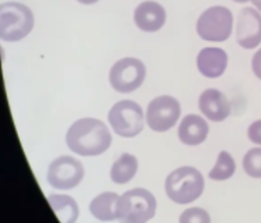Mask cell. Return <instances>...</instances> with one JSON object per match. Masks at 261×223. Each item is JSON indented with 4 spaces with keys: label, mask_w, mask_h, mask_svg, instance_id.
<instances>
[{
    "label": "cell",
    "mask_w": 261,
    "mask_h": 223,
    "mask_svg": "<svg viewBox=\"0 0 261 223\" xmlns=\"http://www.w3.org/2000/svg\"><path fill=\"white\" fill-rule=\"evenodd\" d=\"M66 144L70 151L80 156H98L112 145V134L103 122L84 117L70 126Z\"/></svg>",
    "instance_id": "1"
},
{
    "label": "cell",
    "mask_w": 261,
    "mask_h": 223,
    "mask_svg": "<svg viewBox=\"0 0 261 223\" xmlns=\"http://www.w3.org/2000/svg\"><path fill=\"white\" fill-rule=\"evenodd\" d=\"M204 177L196 168L181 166L168 175L165 192L168 198L179 205L196 201L204 191Z\"/></svg>",
    "instance_id": "2"
},
{
    "label": "cell",
    "mask_w": 261,
    "mask_h": 223,
    "mask_svg": "<svg viewBox=\"0 0 261 223\" xmlns=\"http://www.w3.org/2000/svg\"><path fill=\"white\" fill-rule=\"evenodd\" d=\"M34 14L18 2H6L0 6V39L17 42L27 37L34 28Z\"/></svg>",
    "instance_id": "3"
},
{
    "label": "cell",
    "mask_w": 261,
    "mask_h": 223,
    "mask_svg": "<svg viewBox=\"0 0 261 223\" xmlns=\"http://www.w3.org/2000/svg\"><path fill=\"white\" fill-rule=\"evenodd\" d=\"M156 200L145 188H133L117 201V220L123 223H145L154 218Z\"/></svg>",
    "instance_id": "4"
},
{
    "label": "cell",
    "mask_w": 261,
    "mask_h": 223,
    "mask_svg": "<svg viewBox=\"0 0 261 223\" xmlns=\"http://www.w3.org/2000/svg\"><path fill=\"white\" fill-rule=\"evenodd\" d=\"M108 120L115 134L123 138H133L144 128V112L139 103L126 99L113 105Z\"/></svg>",
    "instance_id": "5"
},
{
    "label": "cell",
    "mask_w": 261,
    "mask_h": 223,
    "mask_svg": "<svg viewBox=\"0 0 261 223\" xmlns=\"http://www.w3.org/2000/svg\"><path fill=\"white\" fill-rule=\"evenodd\" d=\"M233 30L232 11L224 6H214L204 11L197 20V34L208 42H224Z\"/></svg>",
    "instance_id": "6"
},
{
    "label": "cell",
    "mask_w": 261,
    "mask_h": 223,
    "mask_svg": "<svg viewBox=\"0 0 261 223\" xmlns=\"http://www.w3.org/2000/svg\"><path fill=\"white\" fill-rule=\"evenodd\" d=\"M147 75L144 63L134 58L117 60L109 71V82L112 88L120 94H130L139 90Z\"/></svg>",
    "instance_id": "7"
},
{
    "label": "cell",
    "mask_w": 261,
    "mask_h": 223,
    "mask_svg": "<svg viewBox=\"0 0 261 223\" xmlns=\"http://www.w3.org/2000/svg\"><path fill=\"white\" fill-rule=\"evenodd\" d=\"M181 107L179 101L169 95H161L149 102L147 107V124L156 133H165L179 120Z\"/></svg>",
    "instance_id": "8"
},
{
    "label": "cell",
    "mask_w": 261,
    "mask_h": 223,
    "mask_svg": "<svg viewBox=\"0 0 261 223\" xmlns=\"http://www.w3.org/2000/svg\"><path fill=\"white\" fill-rule=\"evenodd\" d=\"M46 179L56 190H71L84 179V166L73 156L62 155L49 165Z\"/></svg>",
    "instance_id": "9"
},
{
    "label": "cell",
    "mask_w": 261,
    "mask_h": 223,
    "mask_svg": "<svg viewBox=\"0 0 261 223\" xmlns=\"http://www.w3.org/2000/svg\"><path fill=\"white\" fill-rule=\"evenodd\" d=\"M236 42L242 48L254 49L261 43V14L253 7L242 9L236 22Z\"/></svg>",
    "instance_id": "10"
},
{
    "label": "cell",
    "mask_w": 261,
    "mask_h": 223,
    "mask_svg": "<svg viewBox=\"0 0 261 223\" xmlns=\"http://www.w3.org/2000/svg\"><path fill=\"white\" fill-rule=\"evenodd\" d=\"M198 109L213 122H224L230 115L228 98L215 88H208L198 98Z\"/></svg>",
    "instance_id": "11"
},
{
    "label": "cell",
    "mask_w": 261,
    "mask_h": 223,
    "mask_svg": "<svg viewBox=\"0 0 261 223\" xmlns=\"http://www.w3.org/2000/svg\"><path fill=\"white\" fill-rule=\"evenodd\" d=\"M166 21L165 9L152 0L143 2L134 11V22L144 32H156Z\"/></svg>",
    "instance_id": "12"
},
{
    "label": "cell",
    "mask_w": 261,
    "mask_h": 223,
    "mask_svg": "<svg viewBox=\"0 0 261 223\" xmlns=\"http://www.w3.org/2000/svg\"><path fill=\"white\" fill-rule=\"evenodd\" d=\"M228 66V54L221 48H204L197 56L198 71L207 78H218Z\"/></svg>",
    "instance_id": "13"
},
{
    "label": "cell",
    "mask_w": 261,
    "mask_h": 223,
    "mask_svg": "<svg viewBox=\"0 0 261 223\" xmlns=\"http://www.w3.org/2000/svg\"><path fill=\"white\" fill-rule=\"evenodd\" d=\"M210 131L208 123L198 115H187L179 124L177 135L185 145L196 147L205 141Z\"/></svg>",
    "instance_id": "14"
},
{
    "label": "cell",
    "mask_w": 261,
    "mask_h": 223,
    "mask_svg": "<svg viewBox=\"0 0 261 223\" xmlns=\"http://www.w3.org/2000/svg\"><path fill=\"white\" fill-rule=\"evenodd\" d=\"M120 196L116 192L105 191L96 196L90 204V212L98 220L111 222L117 219V201Z\"/></svg>",
    "instance_id": "15"
},
{
    "label": "cell",
    "mask_w": 261,
    "mask_h": 223,
    "mask_svg": "<svg viewBox=\"0 0 261 223\" xmlns=\"http://www.w3.org/2000/svg\"><path fill=\"white\" fill-rule=\"evenodd\" d=\"M49 205L62 223H74L80 215V209L74 198L62 194H52L48 197Z\"/></svg>",
    "instance_id": "16"
},
{
    "label": "cell",
    "mask_w": 261,
    "mask_h": 223,
    "mask_svg": "<svg viewBox=\"0 0 261 223\" xmlns=\"http://www.w3.org/2000/svg\"><path fill=\"white\" fill-rule=\"evenodd\" d=\"M139 169V160L132 154H122L111 168V180L115 184H126L134 179Z\"/></svg>",
    "instance_id": "17"
},
{
    "label": "cell",
    "mask_w": 261,
    "mask_h": 223,
    "mask_svg": "<svg viewBox=\"0 0 261 223\" xmlns=\"http://www.w3.org/2000/svg\"><path fill=\"white\" fill-rule=\"evenodd\" d=\"M234 172H236V163L233 156L228 151H221L218 154L217 163L208 173V177L215 181H225L230 179L234 175Z\"/></svg>",
    "instance_id": "18"
},
{
    "label": "cell",
    "mask_w": 261,
    "mask_h": 223,
    "mask_svg": "<svg viewBox=\"0 0 261 223\" xmlns=\"http://www.w3.org/2000/svg\"><path fill=\"white\" fill-rule=\"evenodd\" d=\"M243 170L253 179H261V147L246 152L243 156Z\"/></svg>",
    "instance_id": "19"
},
{
    "label": "cell",
    "mask_w": 261,
    "mask_h": 223,
    "mask_svg": "<svg viewBox=\"0 0 261 223\" xmlns=\"http://www.w3.org/2000/svg\"><path fill=\"white\" fill-rule=\"evenodd\" d=\"M180 223H210L211 218L201 208H190L181 213L179 218Z\"/></svg>",
    "instance_id": "20"
},
{
    "label": "cell",
    "mask_w": 261,
    "mask_h": 223,
    "mask_svg": "<svg viewBox=\"0 0 261 223\" xmlns=\"http://www.w3.org/2000/svg\"><path fill=\"white\" fill-rule=\"evenodd\" d=\"M247 137L251 143L261 145V120L253 122L247 128Z\"/></svg>",
    "instance_id": "21"
},
{
    "label": "cell",
    "mask_w": 261,
    "mask_h": 223,
    "mask_svg": "<svg viewBox=\"0 0 261 223\" xmlns=\"http://www.w3.org/2000/svg\"><path fill=\"white\" fill-rule=\"evenodd\" d=\"M251 69H253V73L256 75L258 80H261V49L257 50V53L253 56V60H251Z\"/></svg>",
    "instance_id": "22"
},
{
    "label": "cell",
    "mask_w": 261,
    "mask_h": 223,
    "mask_svg": "<svg viewBox=\"0 0 261 223\" xmlns=\"http://www.w3.org/2000/svg\"><path fill=\"white\" fill-rule=\"evenodd\" d=\"M250 2L254 5V7H256L257 10L261 11V0H250Z\"/></svg>",
    "instance_id": "23"
},
{
    "label": "cell",
    "mask_w": 261,
    "mask_h": 223,
    "mask_svg": "<svg viewBox=\"0 0 261 223\" xmlns=\"http://www.w3.org/2000/svg\"><path fill=\"white\" fill-rule=\"evenodd\" d=\"M79 3H83V5H94L98 0H77Z\"/></svg>",
    "instance_id": "24"
},
{
    "label": "cell",
    "mask_w": 261,
    "mask_h": 223,
    "mask_svg": "<svg viewBox=\"0 0 261 223\" xmlns=\"http://www.w3.org/2000/svg\"><path fill=\"white\" fill-rule=\"evenodd\" d=\"M233 2H238V3H246V2H249V0H233Z\"/></svg>",
    "instance_id": "25"
}]
</instances>
